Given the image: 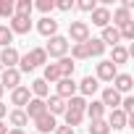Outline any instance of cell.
I'll use <instances>...</instances> for the list:
<instances>
[{
  "label": "cell",
  "mask_w": 134,
  "mask_h": 134,
  "mask_svg": "<svg viewBox=\"0 0 134 134\" xmlns=\"http://www.w3.org/2000/svg\"><path fill=\"white\" fill-rule=\"evenodd\" d=\"M42 50H45V55H50V58H66V53H69V40L60 37V34H55V37L47 40V45H45Z\"/></svg>",
  "instance_id": "cell-1"
},
{
  "label": "cell",
  "mask_w": 134,
  "mask_h": 134,
  "mask_svg": "<svg viewBox=\"0 0 134 134\" xmlns=\"http://www.w3.org/2000/svg\"><path fill=\"white\" fill-rule=\"evenodd\" d=\"M69 40L74 45H82L90 40V24L87 21H71L69 24Z\"/></svg>",
  "instance_id": "cell-2"
},
{
  "label": "cell",
  "mask_w": 134,
  "mask_h": 134,
  "mask_svg": "<svg viewBox=\"0 0 134 134\" xmlns=\"http://www.w3.org/2000/svg\"><path fill=\"white\" fill-rule=\"evenodd\" d=\"M8 29H11L13 34H29V32H32V16H19V13H13Z\"/></svg>",
  "instance_id": "cell-3"
},
{
  "label": "cell",
  "mask_w": 134,
  "mask_h": 134,
  "mask_svg": "<svg viewBox=\"0 0 134 134\" xmlns=\"http://www.w3.org/2000/svg\"><path fill=\"white\" fill-rule=\"evenodd\" d=\"M116 74H118V69H116L110 60H100L97 63V71H95V79L97 82H113Z\"/></svg>",
  "instance_id": "cell-4"
},
{
  "label": "cell",
  "mask_w": 134,
  "mask_h": 134,
  "mask_svg": "<svg viewBox=\"0 0 134 134\" xmlns=\"http://www.w3.org/2000/svg\"><path fill=\"white\" fill-rule=\"evenodd\" d=\"M19 84H21L19 69H3V74H0V87L3 90H16Z\"/></svg>",
  "instance_id": "cell-5"
},
{
  "label": "cell",
  "mask_w": 134,
  "mask_h": 134,
  "mask_svg": "<svg viewBox=\"0 0 134 134\" xmlns=\"http://www.w3.org/2000/svg\"><path fill=\"white\" fill-rule=\"evenodd\" d=\"M37 32H40L42 37H47V40H50V37H55V34H58V21H55L53 16H42V19L37 21Z\"/></svg>",
  "instance_id": "cell-6"
},
{
  "label": "cell",
  "mask_w": 134,
  "mask_h": 134,
  "mask_svg": "<svg viewBox=\"0 0 134 134\" xmlns=\"http://www.w3.org/2000/svg\"><path fill=\"white\" fill-rule=\"evenodd\" d=\"M32 100V92H29V87H24V84H19L16 90H11V105H16V108H21L24 110V105Z\"/></svg>",
  "instance_id": "cell-7"
},
{
  "label": "cell",
  "mask_w": 134,
  "mask_h": 134,
  "mask_svg": "<svg viewBox=\"0 0 134 134\" xmlns=\"http://www.w3.org/2000/svg\"><path fill=\"white\" fill-rule=\"evenodd\" d=\"M0 66H3V69H16L19 66V50L13 45L0 50Z\"/></svg>",
  "instance_id": "cell-8"
},
{
  "label": "cell",
  "mask_w": 134,
  "mask_h": 134,
  "mask_svg": "<svg viewBox=\"0 0 134 134\" xmlns=\"http://www.w3.org/2000/svg\"><path fill=\"white\" fill-rule=\"evenodd\" d=\"M110 87L118 92V95H129L131 92V87H134V79H131V74H116V79L110 82Z\"/></svg>",
  "instance_id": "cell-9"
},
{
  "label": "cell",
  "mask_w": 134,
  "mask_h": 134,
  "mask_svg": "<svg viewBox=\"0 0 134 134\" xmlns=\"http://www.w3.org/2000/svg\"><path fill=\"white\" fill-rule=\"evenodd\" d=\"M24 113H26V118H40L42 113H47V108H45V100H40V97H32L26 105H24Z\"/></svg>",
  "instance_id": "cell-10"
},
{
  "label": "cell",
  "mask_w": 134,
  "mask_h": 134,
  "mask_svg": "<svg viewBox=\"0 0 134 134\" xmlns=\"http://www.w3.org/2000/svg\"><path fill=\"white\" fill-rule=\"evenodd\" d=\"M126 121H129V116H126L121 108H113V110L108 113V118H105L108 129H126Z\"/></svg>",
  "instance_id": "cell-11"
},
{
  "label": "cell",
  "mask_w": 134,
  "mask_h": 134,
  "mask_svg": "<svg viewBox=\"0 0 134 134\" xmlns=\"http://www.w3.org/2000/svg\"><path fill=\"white\" fill-rule=\"evenodd\" d=\"M34 126H37V134H50V131H55L58 121H55V116H50V113H42L40 118H34Z\"/></svg>",
  "instance_id": "cell-12"
},
{
  "label": "cell",
  "mask_w": 134,
  "mask_h": 134,
  "mask_svg": "<svg viewBox=\"0 0 134 134\" xmlns=\"http://www.w3.org/2000/svg\"><path fill=\"white\" fill-rule=\"evenodd\" d=\"M55 84H58V87H55V95L63 97V100H69V97L76 95V82H74V76H71V79H60V82H55Z\"/></svg>",
  "instance_id": "cell-13"
},
{
  "label": "cell",
  "mask_w": 134,
  "mask_h": 134,
  "mask_svg": "<svg viewBox=\"0 0 134 134\" xmlns=\"http://www.w3.org/2000/svg\"><path fill=\"white\" fill-rule=\"evenodd\" d=\"M92 24L100 26V29L110 26V8H108V5H97V8L92 11Z\"/></svg>",
  "instance_id": "cell-14"
},
{
  "label": "cell",
  "mask_w": 134,
  "mask_h": 134,
  "mask_svg": "<svg viewBox=\"0 0 134 134\" xmlns=\"http://www.w3.org/2000/svg\"><path fill=\"white\" fill-rule=\"evenodd\" d=\"M110 21H113L110 26H116V29H121V26H126V24H131L134 19H131V11H126V8H121V5H118V8H116V11L110 13Z\"/></svg>",
  "instance_id": "cell-15"
},
{
  "label": "cell",
  "mask_w": 134,
  "mask_h": 134,
  "mask_svg": "<svg viewBox=\"0 0 134 134\" xmlns=\"http://www.w3.org/2000/svg\"><path fill=\"white\" fill-rule=\"evenodd\" d=\"M100 90V82L95 79V76H84L79 84H76V92H82V97H90V95H95Z\"/></svg>",
  "instance_id": "cell-16"
},
{
  "label": "cell",
  "mask_w": 134,
  "mask_h": 134,
  "mask_svg": "<svg viewBox=\"0 0 134 134\" xmlns=\"http://www.w3.org/2000/svg\"><path fill=\"white\" fill-rule=\"evenodd\" d=\"M45 108H47L50 116H63V113H66V100L58 97V95H50V97L45 100Z\"/></svg>",
  "instance_id": "cell-17"
},
{
  "label": "cell",
  "mask_w": 134,
  "mask_h": 134,
  "mask_svg": "<svg viewBox=\"0 0 134 134\" xmlns=\"http://www.w3.org/2000/svg\"><path fill=\"white\" fill-rule=\"evenodd\" d=\"M100 103H103L105 108H110V110H113V108H118V105H121V95H118L113 87H105V90H103V97H100Z\"/></svg>",
  "instance_id": "cell-18"
},
{
  "label": "cell",
  "mask_w": 134,
  "mask_h": 134,
  "mask_svg": "<svg viewBox=\"0 0 134 134\" xmlns=\"http://www.w3.org/2000/svg\"><path fill=\"white\" fill-rule=\"evenodd\" d=\"M100 42H103L105 47H108V45H110V47H116V45L121 42L118 29H116V26H105V29H103V34H100Z\"/></svg>",
  "instance_id": "cell-19"
},
{
  "label": "cell",
  "mask_w": 134,
  "mask_h": 134,
  "mask_svg": "<svg viewBox=\"0 0 134 134\" xmlns=\"http://www.w3.org/2000/svg\"><path fill=\"white\" fill-rule=\"evenodd\" d=\"M84 113L90 116V121H97V118H105V105H103L100 100H92V103H87Z\"/></svg>",
  "instance_id": "cell-20"
},
{
  "label": "cell",
  "mask_w": 134,
  "mask_h": 134,
  "mask_svg": "<svg viewBox=\"0 0 134 134\" xmlns=\"http://www.w3.org/2000/svg\"><path fill=\"white\" fill-rule=\"evenodd\" d=\"M8 124H11L13 129H24V126L29 124V118H26V113H24L21 108H13V110L8 113Z\"/></svg>",
  "instance_id": "cell-21"
},
{
  "label": "cell",
  "mask_w": 134,
  "mask_h": 134,
  "mask_svg": "<svg viewBox=\"0 0 134 134\" xmlns=\"http://www.w3.org/2000/svg\"><path fill=\"white\" fill-rule=\"evenodd\" d=\"M74 69H76V63L66 55V58H58V71H60V79H71L74 76Z\"/></svg>",
  "instance_id": "cell-22"
},
{
  "label": "cell",
  "mask_w": 134,
  "mask_h": 134,
  "mask_svg": "<svg viewBox=\"0 0 134 134\" xmlns=\"http://www.w3.org/2000/svg\"><path fill=\"white\" fill-rule=\"evenodd\" d=\"M84 47H87V53H90V58H100V55L105 53V45L100 42V37H90V40L84 42Z\"/></svg>",
  "instance_id": "cell-23"
},
{
  "label": "cell",
  "mask_w": 134,
  "mask_h": 134,
  "mask_svg": "<svg viewBox=\"0 0 134 134\" xmlns=\"http://www.w3.org/2000/svg\"><path fill=\"white\" fill-rule=\"evenodd\" d=\"M29 92H32V97H40V100H45V97L50 95V87H47V82H42V79H34V82L29 84Z\"/></svg>",
  "instance_id": "cell-24"
},
{
  "label": "cell",
  "mask_w": 134,
  "mask_h": 134,
  "mask_svg": "<svg viewBox=\"0 0 134 134\" xmlns=\"http://www.w3.org/2000/svg\"><path fill=\"white\" fill-rule=\"evenodd\" d=\"M126 60H129V50H126L124 45H116V47H113V53H110V63L118 69V66H121V63H126Z\"/></svg>",
  "instance_id": "cell-25"
},
{
  "label": "cell",
  "mask_w": 134,
  "mask_h": 134,
  "mask_svg": "<svg viewBox=\"0 0 134 134\" xmlns=\"http://www.w3.org/2000/svg\"><path fill=\"white\" fill-rule=\"evenodd\" d=\"M42 82H47V84H55V82H60L58 63H45V76H42Z\"/></svg>",
  "instance_id": "cell-26"
},
{
  "label": "cell",
  "mask_w": 134,
  "mask_h": 134,
  "mask_svg": "<svg viewBox=\"0 0 134 134\" xmlns=\"http://www.w3.org/2000/svg\"><path fill=\"white\" fill-rule=\"evenodd\" d=\"M26 58H29V63L34 66V69H37V66H42V63H47V55H45L42 47H32V50L26 53Z\"/></svg>",
  "instance_id": "cell-27"
},
{
  "label": "cell",
  "mask_w": 134,
  "mask_h": 134,
  "mask_svg": "<svg viewBox=\"0 0 134 134\" xmlns=\"http://www.w3.org/2000/svg\"><path fill=\"white\" fill-rule=\"evenodd\" d=\"M13 11H16L19 16H32L34 3H32V0H16V3H13Z\"/></svg>",
  "instance_id": "cell-28"
},
{
  "label": "cell",
  "mask_w": 134,
  "mask_h": 134,
  "mask_svg": "<svg viewBox=\"0 0 134 134\" xmlns=\"http://www.w3.org/2000/svg\"><path fill=\"white\" fill-rule=\"evenodd\" d=\"M66 108H69V110H79V113H84L87 100H84L82 95H74V97H69V100H66Z\"/></svg>",
  "instance_id": "cell-29"
},
{
  "label": "cell",
  "mask_w": 134,
  "mask_h": 134,
  "mask_svg": "<svg viewBox=\"0 0 134 134\" xmlns=\"http://www.w3.org/2000/svg\"><path fill=\"white\" fill-rule=\"evenodd\" d=\"M90 134H110L105 118H97V121H90Z\"/></svg>",
  "instance_id": "cell-30"
},
{
  "label": "cell",
  "mask_w": 134,
  "mask_h": 134,
  "mask_svg": "<svg viewBox=\"0 0 134 134\" xmlns=\"http://www.w3.org/2000/svg\"><path fill=\"white\" fill-rule=\"evenodd\" d=\"M87 58H90V53H87L84 42L82 45H71V60H87Z\"/></svg>",
  "instance_id": "cell-31"
},
{
  "label": "cell",
  "mask_w": 134,
  "mask_h": 134,
  "mask_svg": "<svg viewBox=\"0 0 134 134\" xmlns=\"http://www.w3.org/2000/svg\"><path fill=\"white\" fill-rule=\"evenodd\" d=\"M13 13H16L13 11V0H0V19H8L11 21Z\"/></svg>",
  "instance_id": "cell-32"
},
{
  "label": "cell",
  "mask_w": 134,
  "mask_h": 134,
  "mask_svg": "<svg viewBox=\"0 0 134 134\" xmlns=\"http://www.w3.org/2000/svg\"><path fill=\"white\" fill-rule=\"evenodd\" d=\"M11 42H13V32L8 26H0V47H11Z\"/></svg>",
  "instance_id": "cell-33"
},
{
  "label": "cell",
  "mask_w": 134,
  "mask_h": 134,
  "mask_svg": "<svg viewBox=\"0 0 134 134\" xmlns=\"http://www.w3.org/2000/svg\"><path fill=\"white\" fill-rule=\"evenodd\" d=\"M118 108H121V110H124L126 116H134V113H131V110H134V97H131V95L121 97V105H118Z\"/></svg>",
  "instance_id": "cell-34"
},
{
  "label": "cell",
  "mask_w": 134,
  "mask_h": 134,
  "mask_svg": "<svg viewBox=\"0 0 134 134\" xmlns=\"http://www.w3.org/2000/svg\"><path fill=\"white\" fill-rule=\"evenodd\" d=\"M74 8H79V11H84V13H92V11L97 8V3H95V0H79V3H74Z\"/></svg>",
  "instance_id": "cell-35"
},
{
  "label": "cell",
  "mask_w": 134,
  "mask_h": 134,
  "mask_svg": "<svg viewBox=\"0 0 134 134\" xmlns=\"http://www.w3.org/2000/svg\"><path fill=\"white\" fill-rule=\"evenodd\" d=\"M118 34H121V40H134V21H131V24H126V26H121V29H118Z\"/></svg>",
  "instance_id": "cell-36"
},
{
  "label": "cell",
  "mask_w": 134,
  "mask_h": 134,
  "mask_svg": "<svg viewBox=\"0 0 134 134\" xmlns=\"http://www.w3.org/2000/svg\"><path fill=\"white\" fill-rule=\"evenodd\" d=\"M34 8H37V11H42V13L47 16V13H50V11L55 8V3H53V0H40V3H37Z\"/></svg>",
  "instance_id": "cell-37"
},
{
  "label": "cell",
  "mask_w": 134,
  "mask_h": 134,
  "mask_svg": "<svg viewBox=\"0 0 134 134\" xmlns=\"http://www.w3.org/2000/svg\"><path fill=\"white\" fill-rule=\"evenodd\" d=\"M55 8L66 13V11H71V8H74V0H58V3H55Z\"/></svg>",
  "instance_id": "cell-38"
},
{
  "label": "cell",
  "mask_w": 134,
  "mask_h": 134,
  "mask_svg": "<svg viewBox=\"0 0 134 134\" xmlns=\"http://www.w3.org/2000/svg\"><path fill=\"white\" fill-rule=\"evenodd\" d=\"M55 134H74V129L63 124V126H55Z\"/></svg>",
  "instance_id": "cell-39"
},
{
  "label": "cell",
  "mask_w": 134,
  "mask_h": 134,
  "mask_svg": "<svg viewBox=\"0 0 134 134\" xmlns=\"http://www.w3.org/2000/svg\"><path fill=\"white\" fill-rule=\"evenodd\" d=\"M5 116H8V105H5V103H0V121H3Z\"/></svg>",
  "instance_id": "cell-40"
},
{
  "label": "cell",
  "mask_w": 134,
  "mask_h": 134,
  "mask_svg": "<svg viewBox=\"0 0 134 134\" xmlns=\"http://www.w3.org/2000/svg\"><path fill=\"white\" fill-rule=\"evenodd\" d=\"M0 134H8V124L5 121H0Z\"/></svg>",
  "instance_id": "cell-41"
},
{
  "label": "cell",
  "mask_w": 134,
  "mask_h": 134,
  "mask_svg": "<svg viewBox=\"0 0 134 134\" xmlns=\"http://www.w3.org/2000/svg\"><path fill=\"white\" fill-rule=\"evenodd\" d=\"M8 134H26L24 129H8Z\"/></svg>",
  "instance_id": "cell-42"
},
{
  "label": "cell",
  "mask_w": 134,
  "mask_h": 134,
  "mask_svg": "<svg viewBox=\"0 0 134 134\" xmlns=\"http://www.w3.org/2000/svg\"><path fill=\"white\" fill-rule=\"evenodd\" d=\"M34 134H37V131H34Z\"/></svg>",
  "instance_id": "cell-43"
}]
</instances>
